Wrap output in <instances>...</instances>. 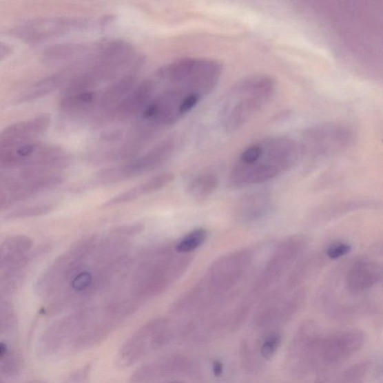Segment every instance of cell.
<instances>
[{"label":"cell","instance_id":"obj_29","mask_svg":"<svg viewBox=\"0 0 383 383\" xmlns=\"http://www.w3.org/2000/svg\"><path fill=\"white\" fill-rule=\"evenodd\" d=\"M90 372V366L77 371L68 377L63 383H85Z\"/></svg>","mask_w":383,"mask_h":383},{"label":"cell","instance_id":"obj_20","mask_svg":"<svg viewBox=\"0 0 383 383\" xmlns=\"http://www.w3.org/2000/svg\"><path fill=\"white\" fill-rule=\"evenodd\" d=\"M271 199L265 191L256 192L243 197L238 205L240 220L251 222L265 217L271 210Z\"/></svg>","mask_w":383,"mask_h":383},{"label":"cell","instance_id":"obj_16","mask_svg":"<svg viewBox=\"0 0 383 383\" xmlns=\"http://www.w3.org/2000/svg\"><path fill=\"white\" fill-rule=\"evenodd\" d=\"M50 125L48 115H39L8 126L0 132V142H19L40 138Z\"/></svg>","mask_w":383,"mask_h":383},{"label":"cell","instance_id":"obj_11","mask_svg":"<svg viewBox=\"0 0 383 383\" xmlns=\"http://www.w3.org/2000/svg\"><path fill=\"white\" fill-rule=\"evenodd\" d=\"M306 246L301 237L287 238L275 249L263 271L257 278L252 293H260L273 285L298 258Z\"/></svg>","mask_w":383,"mask_h":383},{"label":"cell","instance_id":"obj_2","mask_svg":"<svg viewBox=\"0 0 383 383\" xmlns=\"http://www.w3.org/2000/svg\"><path fill=\"white\" fill-rule=\"evenodd\" d=\"M276 81L271 76L257 74L242 78L226 93L220 109L221 126L231 133L246 125L271 99Z\"/></svg>","mask_w":383,"mask_h":383},{"label":"cell","instance_id":"obj_7","mask_svg":"<svg viewBox=\"0 0 383 383\" xmlns=\"http://www.w3.org/2000/svg\"><path fill=\"white\" fill-rule=\"evenodd\" d=\"M176 147L175 138L165 139L152 149L125 164L101 170L96 174L94 181L99 185H110L151 172L171 158Z\"/></svg>","mask_w":383,"mask_h":383},{"label":"cell","instance_id":"obj_26","mask_svg":"<svg viewBox=\"0 0 383 383\" xmlns=\"http://www.w3.org/2000/svg\"><path fill=\"white\" fill-rule=\"evenodd\" d=\"M50 207L48 205L29 207L14 212L10 217L11 218H25V217L36 216L49 212Z\"/></svg>","mask_w":383,"mask_h":383},{"label":"cell","instance_id":"obj_12","mask_svg":"<svg viewBox=\"0 0 383 383\" xmlns=\"http://www.w3.org/2000/svg\"><path fill=\"white\" fill-rule=\"evenodd\" d=\"M169 325L167 319H155L145 324L128 339L119 352L118 364L130 366L147 353L156 350V342L161 331Z\"/></svg>","mask_w":383,"mask_h":383},{"label":"cell","instance_id":"obj_21","mask_svg":"<svg viewBox=\"0 0 383 383\" xmlns=\"http://www.w3.org/2000/svg\"><path fill=\"white\" fill-rule=\"evenodd\" d=\"M219 186L218 178L213 173L202 174L188 187L189 194L198 201H203L214 194Z\"/></svg>","mask_w":383,"mask_h":383},{"label":"cell","instance_id":"obj_3","mask_svg":"<svg viewBox=\"0 0 383 383\" xmlns=\"http://www.w3.org/2000/svg\"><path fill=\"white\" fill-rule=\"evenodd\" d=\"M71 158L57 145L40 138L19 142H0V170L43 169L61 171Z\"/></svg>","mask_w":383,"mask_h":383},{"label":"cell","instance_id":"obj_25","mask_svg":"<svg viewBox=\"0 0 383 383\" xmlns=\"http://www.w3.org/2000/svg\"><path fill=\"white\" fill-rule=\"evenodd\" d=\"M352 249L351 246L343 242L332 243L327 249L326 254L330 259H338L349 254Z\"/></svg>","mask_w":383,"mask_h":383},{"label":"cell","instance_id":"obj_8","mask_svg":"<svg viewBox=\"0 0 383 383\" xmlns=\"http://www.w3.org/2000/svg\"><path fill=\"white\" fill-rule=\"evenodd\" d=\"M91 23L84 19L68 17H42L23 22L13 30L14 37L37 43L88 29Z\"/></svg>","mask_w":383,"mask_h":383},{"label":"cell","instance_id":"obj_27","mask_svg":"<svg viewBox=\"0 0 383 383\" xmlns=\"http://www.w3.org/2000/svg\"><path fill=\"white\" fill-rule=\"evenodd\" d=\"M15 324V317L10 309L0 311V336L10 331Z\"/></svg>","mask_w":383,"mask_h":383},{"label":"cell","instance_id":"obj_31","mask_svg":"<svg viewBox=\"0 0 383 383\" xmlns=\"http://www.w3.org/2000/svg\"><path fill=\"white\" fill-rule=\"evenodd\" d=\"M213 371L216 376L221 375L223 371L222 363L218 361L214 362L213 364Z\"/></svg>","mask_w":383,"mask_h":383},{"label":"cell","instance_id":"obj_19","mask_svg":"<svg viewBox=\"0 0 383 383\" xmlns=\"http://www.w3.org/2000/svg\"><path fill=\"white\" fill-rule=\"evenodd\" d=\"M320 151H327L333 147H342L350 141L348 130L340 126H322L311 130L304 137Z\"/></svg>","mask_w":383,"mask_h":383},{"label":"cell","instance_id":"obj_24","mask_svg":"<svg viewBox=\"0 0 383 383\" xmlns=\"http://www.w3.org/2000/svg\"><path fill=\"white\" fill-rule=\"evenodd\" d=\"M281 343V337L274 334L268 337L260 348V353L264 358L271 359L276 353L278 346Z\"/></svg>","mask_w":383,"mask_h":383},{"label":"cell","instance_id":"obj_10","mask_svg":"<svg viewBox=\"0 0 383 383\" xmlns=\"http://www.w3.org/2000/svg\"><path fill=\"white\" fill-rule=\"evenodd\" d=\"M95 319L94 309H85L57 320L42 335L39 346L40 354L56 353L66 342L69 343L74 337L93 324Z\"/></svg>","mask_w":383,"mask_h":383},{"label":"cell","instance_id":"obj_13","mask_svg":"<svg viewBox=\"0 0 383 383\" xmlns=\"http://www.w3.org/2000/svg\"><path fill=\"white\" fill-rule=\"evenodd\" d=\"M155 90L156 84L152 81H145L136 85L126 97L98 124L124 123L141 116L147 103L152 99Z\"/></svg>","mask_w":383,"mask_h":383},{"label":"cell","instance_id":"obj_33","mask_svg":"<svg viewBox=\"0 0 383 383\" xmlns=\"http://www.w3.org/2000/svg\"><path fill=\"white\" fill-rule=\"evenodd\" d=\"M0 383H4L3 380H2V378H0Z\"/></svg>","mask_w":383,"mask_h":383},{"label":"cell","instance_id":"obj_18","mask_svg":"<svg viewBox=\"0 0 383 383\" xmlns=\"http://www.w3.org/2000/svg\"><path fill=\"white\" fill-rule=\"evenodd\" d=\"M32 247V240L27 236H13L0 245V271L12 269L23 263Z\"/></svg>","mask_w":383,"mask_h":383},{"label":"cell","instance_id":"obj_23","mask_svg":"<svg viewBox=\"0 0 383 383\" xmlns=\"http://www.w3.org/2000/svg\"><path fill=\"white\" fill-rule=\"evenodd\" d=\"M23 367V359L21 355L14 351L8 353L0 360V374L6 377H14L21 372Z\"/></svg>","mask_w":383,"mask_h":383},{"label":"cell","instance_id":"obj_32","mask_svg":"<svg viewBox=\"0 0 383 383\" xmlns=\"http://www.w3.org/2000/svg\"><path fill=\"white\" fill-rule=\"evenodd\" d=\"M24 383H48V382L43 380H34Z\"/></svg>","mask_w":383,"mask_h":383},{"label":"cell","instance_id":"obj_17","mask_svg":"<svg viewBox=\"0 0 383 383\" xmlns=\"http://www.w3.org/2000/svg\"><path fill=\"white\" fill-rule=\"evenodd\" d=\"M175 178L171 172L160 174L143 183V184L132 188L110 199L104 203L103 207H109L133 202L139 197L149 195L168 186Z\"/></svg>","mask_w":383,"mask_h":383},{"label":"cell","instance_id":"obj_4","mask_svg":"<svg viewBox=\"0 0 383 383\" xmlns=\"http://www.w3.org/2000/svg\"><path fill=\"white\" fill-rule=\"evenodd\" d=\"M138 267L133 278V294L136 299H146L160 294L184 274L192 258L187 255H170L168 249L159 250Z\"/></svg>","mask_w":383,"mask_h":383},{"label":"cell","instance_id":"obj_28","mask_svg":"<svg viewBox=\"0 0 383 383\" xmlns=\"http://www.w3.org/2000/svg\"><path fill=\"white\" fill-rule=\"evenodd\" d=\"M144 229V224L134 223L119 226L115 229L114 232L120 236L130 237L142 233Z\"/></svg>","mask_w":383,"mask_h":383},{"label":"cell","instance_id":"obj_9","mask_svg":"<svg viewBox=\"0 0 383 383\" xmlns=\"http://www.w3.org/2000/svg\"><path fill=\"white\" fill-rule=\"evenodd\" d=\"M252 256L250 250L242 249L216 260L207 276L208 291L214 295H221L237 287L250 268Z\"/></svg>","mask_w":383,"mask_h":383},{"label":"cell","instance_id":"obj_6","mask_svg":"<svg viewBox=\"0 0 383 383\" xmlns=\"http://www.w3.org/2000/svg\"><path fill=\"white\" fill-rule=\"evenodd\" d=\"M201 96L177 87L167 86L154 95L141 113V123L156 132L176 124L201 101Z\"/></svg>","mask_w":383,"mask_h":383},{"label":"cell","instance_id":"obj_22","mask_svg":"<svg viewBox=\"0 0 383 383\" xmlns=\"http://www.w3.org/2000/svg\"><path fill=\"white\" fill-rule=\"evenodd\" d=\"M207 232L205 229H196L183 238L176 247L178 253L187 255L194 251L206 241Z\"/></svg>","mask_w":383,"mask_h":383},{"label":"cell","instance_id":"obj_1","mask_svg":"<svg viewBox=\"0 0 383 383\" xmlns=\"http://www.w3.org/2000/svg\"><path fill=\"white\" fill-rule=\"evenodd\" d=\"M301 150L300 145L290 138L260 139L239 156L230 174V185L242 187L271 180L291 168Z\"/></svg>","mask_w":383,"mask_h":383},{"label":"cell","instance_id":"obj_15","mask_svg":"<svg viewBox=\"0 0 383 383\" xmlns=\"http://www.w3.org/2000/svg\"><path fill=\"white\" fill-rule=\"evenodd\" d=\"M382 278L381 265L372 260H359L348 271L345 285L348 291L360 293L371 289Z\"/></svg>","mask_w":383,"mask_h":383},{"label":"cell","instance_id":"obj_14","mask_svg":"<svg viewBox=\"0 0 383 383\" xmlns=\"http://www.w3.org/2000/svg\"><path fill=\"white\" fill-rule=\"evenodd\" d=\"M193 364L187 357L172 355L162 357L138 368L132 377L134 382H145L189 373Z\"/></svg>","mask_w":383,"mask_h":383},{"label":"cell","instance_id":"obj_30","mask_svg":"<svg viewBox=\"0 0 383 383\" xmlns=\"http://www.w3.org/2000/svg\"><path fill=\"white\" fill-rule=\"evenodd\" d=\"M12 53V48L8 43L0 41V61H2L10 56Z\"/></svg>","mask_w":383,"mask_h":383},{"label":"cell","instance_id":"obj_5","mask_svg":"<svg viewBox=\"0 0 383 383\" xmlns=\"http://www.w3.org/2000/svg\"><path fill=\"white\" fill-rule=\"evenodd\" d=\"M222 73V66L217 61L185 58L161 68L156 78L167 86L178 87L203 98L214 90Z\"/></svg>","mask_w":383,"mask_h":383}]
</instances>
